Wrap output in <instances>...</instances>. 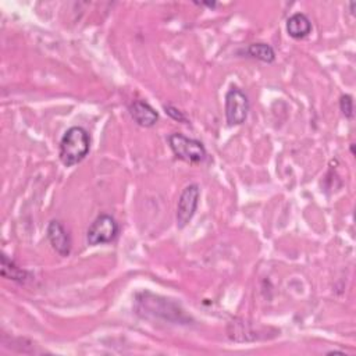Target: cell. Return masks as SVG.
<instances>
[{
    "label": "cell",
    "instance_id": "1",
    "mask_svg": "<svg viewBox=\"0 0 356 356\" xmlns=\"http://www.w3.org/2000/svg\"><path fill=\"white\" fill-rule=\"evenodd\" d=\"M90 147V136L82 127L68 128L60 139V160L64 165L71 167L82 161Z\"/></svg>",
    "mask_w": 356,
    "mask_h": 356
},
{
    "label": "cell",
    "instance_id": "2",
    "mask_svg": "<svg viewBox=\"0 0 356 356\" xmlns=\"http://www.w3.org/2000/svg\"><path fill=\"white\" fill-rule=\"evenodd\" d=\"M168 145L172 153L184 161L200 163L206 159V149L203 143L182 134L175 132L168 135Z\"/></svg>",
    "mask_w": 356,
    "mask_h": 356
},
{
    "label": "cell",
    "instance_id": "3",
    "mask_svg": "<svg viewBox=\"0 0 356 356\" xmlns=\"http://www.w3.org/2000/svg\"><path fill=\"white\" fill-rule=\"evenodd\" d=\"M249 113V99L238 88H231L225 93V120L228 125H241Z\"/></svg>",
    "mask_w": 356,
    "mask_h": 356
},
{
    "label": "cell",
    "instance_id": "4",
    "mask_svg": "<svg viewBox=\"0 0 356 356\" xmlns=\"http://www.w3.org/2000/svg\"><path fill=\"white\" fill-rule=\"evenodd\" d=\"M117 234H118L117 221L108 214H100L88 228L86 239L89 245H103L114 241Z\"/></svg>",
    "mask_w": 356,
    "mask_h": 356
},
{
    "label": "cell",
    "instance_id": "5",
    "mask_svg": "<svg viewBox=\"0 0 356 356\" xmlns=\"http://www.w3.org/2000/svg\"><path fill=\"white\" fill-rule=\"evenodd\" d=\"M200 197V189L196 184L188 185L178 199L177 206V225L178 228H184L195 216Z\"/></svg>",
    "mask_w": 356,
    "mask_h": 356
},
{
    "label": "cell",
    "instance_id": "6",
    "mask_svg": "<svg viewBox=\"0 0 356 356\" xmlns=\"http://www.w3.org/2000/svg\"><path fill=\"white\" fill-rule=\"evenodd\" d=\"M47 239L53 249L60 256H68L71 252V238L67 232V229L63 227V224L58 220H51L46 229Z\"/></svg>",
    "mask_w": 356,
    "mask_h": 356
},
{
    "label": "cell",
    "instance_id": "7",
    "mask_svg": "<svg viewBox=\"0 0 356 356\" xmlns=\"http://www.w3.org/2000/svg\"><path fill=\"white\" fill-rule=\"evenodd\" d=\"M129 114L138 125L145 128L153 127L159 120L157 111L145 100L132 102L129 106Z\"/></svg>",
    "mask_w": 356,
    "mask_h": 356
},
{
    "label": "cell",
    "instance_id": "8",
    "mask_svg": "<svg viewBox=\"0 0 356 356\" xmlns=\"http://www.w3.org/2000/svg\"><path fill=\"white\" fill-rule=\"evenodd\" d=\"M286 32L293 39H303L312 32V22L303 13H295L286 21Z\"/></svg>",
    "mask_w": 356,
    "mask_h": 356
},
{
    "label": "cell",
    "instance_id": "9",
    "mask_svg": "<svg viewBox=\"0 0 356 356\" xmlns=\"http://www.w3.org/2000/svg\"><path fill=\"white\" fill-rule=\"evenodd\" d=\"M1 275L17 282H24L28 277V273L15 266V263L6 254H1Z\"/></svg>",
    "mask_w": 356,
    "mask_h": 356
},
{
    "label": "cell",
    "instance_id": "10",
    "mask_svg": "<svg viewBox=\"0 0 356 356\" xmlns=\"http://www.w3.org/2000/svg\"><path fill=\"white\" fill-rule=\"evenodd\" d=\"M248 54L263 63H273L275 60L274 49L267 43H252L248 46Z\"/></svg>",
    "mask_w": 356,
    "mask_h": 356
},
{
    "label": "cell",
    "instance_id": "11",
    "mask_svg": "<svg viewBox=\"0 0 356 356\" xmlns=\"http://www.w3.org/2000/svg\"><path fill=\"white\" fill-rule=\"evenodd\" d=\"M339 108L346 118L353 117V100L350 95H342L339 99Z\"/></svg>",
    "mask_w": 356,
    "mask_h": 356
},
{
    "label": "cell",
    "instance_id": "12",
    "mask_svg": "<svg viewBox=\"0 0 356 356\" xmlns=\"http://www.w3.org/2000/svg\"><path fill=\"white\" fill-rule=\"evenodd\" d=\"M164 110H165V113L171 117V118H174V120H177V121H179V122H188V118L182 114V111H179L178 108H175V107H172V106H164Z\"/></svg>",
    "mask_w": 356,
    "mask_h": 356
}]
</instances>
